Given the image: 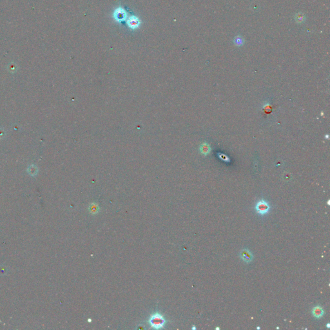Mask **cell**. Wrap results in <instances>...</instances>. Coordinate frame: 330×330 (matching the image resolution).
I'll return each instance as SVG.
<instances>
[{"instance_id": "6da1fadb", "label": "cell", "mask_w": 330, "mask_h": 330, "mask_svg": "<svg viewBox=\"0 0 330 330\" xmlns=\"http://www.w3.org/2000/svg\"><path fill=\"white\" fill-rule=\"evenodd\" d=\"M167 321L165 316L159 312H155L150 315L148 320L150 326L155 329H162L165 327Z\"/></svg>"}, {"instance_id": "7a4b0ae2", "label": "cell", "mask_w": 330, "mask_h": 330, "mask_svg": "<svg viewBox=\"0 0 330 330\" xmlns=\"http://www.w3.org/2000/svg\"><path fill=\"white\" fill-rule=\"evenodd\" d=\"M113 18L116 22L121 23L126 19L127 13L121 7H118L113 13Z\"/></svg>"}, {"instance_id": "3957f363", "label": "cell", "mask_w": 330, "mask_h": 330, "mask_svg": "<svg viewBox=\"0 0 330 330\" xmlns=\"http://www.w3.org/2000/svg\"><path fill=\"white\" fill-rule=\"evenodd\" d=\"M255 208L256 211L258 214L260 215H265L269 211L270 206H269V204L267 202L264 201V200H261V201L257 202L255 206Z\"/></svg>"}, {"instance_id": "277c9868", "label": "cell", "mask_w": 330, "mask_h": 330, "mask_svg": "<svg viewBox=\"0 0 330 330\" xmlns=\"http://www.w3.org/2000/svg\"><path fill=\"white\" fill-rule=\"evenodd\" d=\"M239 256L246 263H250L253 261V255L248 248L243 249L239 253Z\"/></svg>"}, {"instance_id": "5b68a950", "label": "cell", "mask_w": 330, "mask_h": 330, "mask_svg": "<svg viewBox=\"0 0 330 330\" xmlns=\"http://www.w3.org/2000/svg\"><path fill=\"white\" fill-rule=\"evenodd\" d=\"M126 24L131 29L135 30L139 27L141 24V21L137 17L132 16L126 20Z\"/></svg>"}, {"instance_id": "8992f818", "label": "cell", "mask_w": 330, "mask_h": 330, "mask_svg": "<svg viewBox=\"0 0 330 330\" xmlns=\"http://www.w3.org/2000/svg\"><path fill=\"white\" fill-rule=\"evenodd\" d=\"M312 313L314 317H315L317 318H320L322 317L324 315V309L322 308V306H319V305H317V306H315L313 308L312 311Z\"/></svg>"}, {"instance_id": "52a82bcc", "label": "cell", "mask_w": 330, "mask_h": 330, "mask_svg": "<svg viewBox=\"0 0 330 330\" xmlns=\"http://www.w3.org/2000/svg\"><path fill=\"white\" fill-rule=\"evenodd\" d=\"M199 151L201 154L204 155H208L211 151V146L208 142H204L201 144L199 147Z\"/></svg>"}, {"instance_id": "ba28073f", "label": "cell", "mask_w": 330, "mask_h": 330, "mask_svg": "<svg viewBox=\"0 0 330 330\" xmlns=\"http://www.w3.org/2000/svg\"><path fill=\"white\" fill-rule=\"evenodd\" d=\"M89 209H90V212L91 213V214H96L97 213L99 212V207L97 203H93L90 204V206H89Z\"/></svg>"}, {"instance_id": "9c48e42d", "label": "cell", "mask_w": 330, "mask_h": 330, "mask_svg": "<svg viewBox=\"0 0 330 330\" xmlns=\"http://www.w3.org/2000/svg\"><path fill=\"white\" fill-rule=\"evenodd\" d=\"M217 155H218L219 158L220 159H221L222 161H224V162H230V157H228L226 155H225V154L219 152V153H217Z\"/></svg>"}, {"instance_id": "30bf717a", "label": "cell", "mask_w": 330, "mask_h": 330, "mask_svg": "<svg viewBox=\"0 0 330 330\" xmlns=\"http://www.w3.org/2000/svg\"><path fill=\"white\" fill-rule=\"evenodd\" d=\"M234 42L236 43L237 45H240L243 44V40H242V38H240V37H236Z\"/></svg>"}, {"instance_id": "8fae6325", "label": "cell", "mask_w": 330, "mask_h": 330, "mask_svg": "<svg viewBox=\"0 0 330 330\" xmlns=\"http://www.w3.org/2000/svg\"><path fill=\"white\" fill-rule=\"evenodd\" d=\"M304 18V17L303 15L301 16V14H298V16H297L296 20L298 21V22H302V21H303Z\"/></svg>"}, {"instance_id": "7c38bea8", "label": "cell", "mask_w": 330, "mask_h": 330, "mask_svg": "<svg viewBox=\"0 0 330 330\" xmlns=\"http://www.w3.org/2000/svg\"><path fill=\"white\" fill-rule=\"evenodd\" d=\"M326 327H327V328H330V324H329V323H328V324H327Z\"/></svg>"}, {"instance_id": "4fadbf2b", "label": "cell", "mask_w": 330, "mask_h": 330, "mask_svg": "<svg viewBox=\"0 0 330 330\" xmlns=\"http://www.w3.org/2000/svg\"><path fill=\"white\" fill-rule=\"evenodd\" d=\"M192 329H196L195 327V326H194V327H193V328H192Z\"/></svg>"}, {"instance_id": "5bb4252c", "label": "cell", "mask_w": 330, "mask_h": 330, "mask_svg": "<svg viewBox=\"0 0 330 330\" xmlns=\"http://www.w3.org/2000/svg\"><path fill=\"white\" fill-rule=\"evenodd\" d=\"M215 329H219V328H216Z\"/></svg>"}, {"instance_id": "9a60e30c", "label": "cell", "mask_w": 330, "mask_h": 330, "mask_svg": "<svg viewBox=\"0 0 330 330\" xmlns=\"http://www.w3.org/2000/svg\"><path fill=\"white\" fill-rule=\"evenodd\" d=\"M257 329H260V328H259V327H257Z\"/></svg>"}]
</instances>
